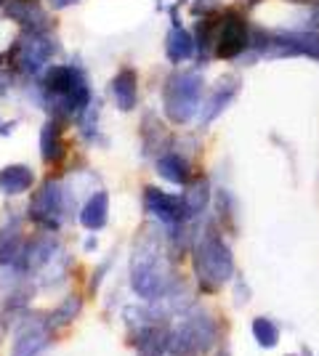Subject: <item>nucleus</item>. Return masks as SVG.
I'll return each instance as SVG.
<instances>
[{
  "label": "nucleus",
  "mask_w": 319,
  "mask_h": 356,
  "mask_svg": "<svg viewBox=\"0 0 319 356\" xmlns=\"http://www.w3.org/2000/svg\"><path fill=\"white\" fill-rule=\"evenodd\" d=\"M32 181H35L32 168H27V165H8V168L0 170V192L11 194V197L24 194L32 186Z\"/></svg>",
  "instance_id": "nucleus-17"
},
{
  "label": "nucleus",
  "mask_w": 319,
  "mask_h": 356,
  "mask_svg": "<svg viewBox=\"0 0 319 356\" xmlns=\"http://www.w3.org/2000/svg\"><path fill=\"white\" fill-rule=\"evenodd\" d=\"M245 48H247V24L240 14L229 11L215 38V54L221 59H237Z\"/></svg>",
  "instance_id": "nucleus-9"
},
{
  "label": "nucleus",
  "mask_w": 319,
  "mask_h": 356,
  "mask_svg": "<svg viewBox=\"0 0 319 356\" xmlns=\"http://www.w3.org/2000/svg\"><path fill=\"white\" fill-rule=\"evenodd\" d=\"M77 314H80V298L69 296L67 300H64V303H61L59 309H56V312L51 314V319H48V322H51V327H54V330H59V327L72 325Z\"/></svg>",
  "instance_id": "nucleus-22"
},
{
  "label": "nucleus",
  "mask_w": 319,
  "mask_h": 356,
  "mask_svg": "<svg viewBox=\"0 0 319 356\" xmlns=\"http://www.w3.org/2000/svg\"><path fill=\"white\" fill-rule=\"evenodd\" d=\"M112 96L122 112H131L138 102V77L133 70H122L112 80Z\"/></svg>",
  "instance_id": "nucleus-15"
},
{
  "label": "nucleus",
  "mask_w": 319,
  "mask_h": 356,
  "mask_svg": "<svg viewBox=\"0 0 319 356\" xmlns=\"http://www.w3.org/2000/svg\"><path fill=\"white\" fill-rule=\"evenodd\" d=\"M181 197H183V205H186V216H189V218L202 216L205 208H208V202H211V184H208V178L205 176L192 178V181L186 184V192H183Z\"/></svg>",
  "instance_id": "nucleus-16"
},
{
  "label": "nucleus",
  "mask_w": 319,
  "mask_h": 356,
  "mask_svg": "<svg viewBox=\"0 0 319 356\" xmlns=\"http://www.w3.org/2000/svg\"><path fill=\"white\" fill-rule=\"evenodd\" d=\"M202 77L197 72H173L163 88V109L173 125H183L195 118L202 102Z\"/></svg>",
  "instance_id": "nucleus-4"
},
{
  "label": "nucleus",
  "mask_w": 319,
  "mask_h": 356,
  "mask_svg": "<svg viewBox=\"0 0 319 356\" xmlns=\"http://www.w3.org/2000/svg\"><path fill=\"white\" fill-rule=\"evenodd\" d=\"M51 332L54 327L48 319L40 316H24V322L16 330V341L11 356H38L51 341Z\"/></svg>",
  "instance_id": "nucleus-7"
},
{
  "label": "nucleus",
  "mask_w": 319,
  "mask_h": 356,
  "mask_svg": "<svg viewBox=\"0 0 319 356\" xmlns=\"http://www.w3.org/2000/svg\"><path fill=\"white\" fill-rule=\"evenodd\" d=\"M218 356H229V354H227V351H221V354H218Z\"/></svg>",
  "instance_id": "nucleus-26"
},
{
  "label": "nucleus",
  "mask_w": 319,
  "mask_h": 356,
  "mask_svg": "<svg viewBox=\"0 0 319 356\" xmlns=\"http://www.w3.org/2000/svg\"><path fill=\"white\" fill-rule=\"evenodd\" d=\"M83 74L72 70V67H61V64H54L46 74V90L54 96V99H64L69 90L75 88V83Z\"/></svg>",
  "instance_id": "nucleus-18"
},
{
  "label": "nucleus",
  "mask_w": 319,
  "mask_h": 356,
  "mask_svg": "<svg viewBox=\"0 0 319 356\" xmlns=\"http://www.w3.org/2000/svg\"><path fill=\"white\" fill-rule=\"evenodd\" d=\"M109 221V194L96 192L88 197V202L80 210V223L88 229V232H99L104 229Z\"/></svg>",
  "instance_id": "nucleus-14"
},
{
  "label": "nucleus",
  "mask_w": 319,
  "mask_h": 356,
  "mask_svg": "<svg viewBox=\"0 0 319 356\" xmlns=\"http://www.w3.org/2000/svg\"><path fill=\"white\" fill-rule=\"evenodd\" d=\"M253 338H256V343H259L261 348H274L279 343V338H282V332H279V327H277L274 319H269V316H256L253 319Z\"/></svg>",
  "instance_id": "nucleus-20"
},
{
  "label": "nucleus",
  "mask_w": 319,
  "mask_h": 356,
  "mask_svg": "<svg viewBox=\"0 0 319 356\" xmlns=\"http://www.w3.org/2000/svg\"><path fill=\"white\" fill-rule=\"evenodd\" d=\"M3 3H6V0H0V6H3Z\"/></svg>",
  "instance_id": "nucleus-27"
},
{
  "label": "nucleus",
  "mask_w": 319,
  "mask_h": 356,
  "mask_svg": "<svg viewBox=\"0 0 319 356\" xmlns=\"http://www.w3.org/2000/svg\"><path fill=\"white\" fill-rule=\"evenodd\" d=\"M40 154L46 165H59L67 154V141L61 136L59 122H46L40 131Z\"/></svg>",
  "instance_id": "nucleus-12"
},
{
  "label": "nucleus",
  "mask_w": 319,
  "mask_h": 356,
  "mask_svg": "<svg viewBox=\"0 0 319 356\" xmlns=\"http://www.w3.org/2000/svg\"><path fill=\"white\" fill-rule=\"evenodd\" d=\"M131 338L136 346V356H165L167 343H170V327L157 314L144 327H138Z\"/></svg>",
  "instance_id": "nucleus-10"
},
{
  "label": "nucleus",
  "mask_w": 319,
  "mask_h": 356,
  "mask_svg": "<svg viewBox=\"0 0 319 356\" xmlns=\"http://www.w3.org/2000/svg\"><path fill=\"white\" fill-rule=\"evenodd\" d=\"M218 341V325L202 309L183 314L181 322L170 330L167 354L170 356H202Z\"/></svg>",
  "instance_id": "nucleus-3"
},
{
  "label": "nucleus",
  "mask_w": 319,
  "mask_h": 356,
  "mask_svg": "<svg viewBox=\"0 0 319 356\" xmlns=\"http://www.w3.org/2000/svg\"><path fill=\"white\" fill-rule=\"evenodd\" d=\"M301 356H314V354H311V348H309V346H304V348H301Z\"/></svg>",
  "instance_id": "nucleus-25"
},
{
  "label": "nucleus",
  "mask_w": 319,
  "mask_h": 356,
  "mask_svg": "<svg viewBox=\"0 0 319 356\" xmlns=\"http://www.w3.org/2000/svg\"><path fill=\"white\" fill-rule=\"evenodd\" d=\"M69 3H72V0H54L56 8H64V6H69Z\"/></svg>",
  "instance_id": "nucleus-24"
},
{
  "label": "nucleus",
  "mask_w": 319,
  "mask_h": 356,
  "mask_svg": "<svg viewBox=\"0 0 319 356\" xmlns=\"http://www.w3.org/2000/svg\"><path fill=\"white\" fill-rule=\"evenodd\" d=\"M144 205L152 213L160 223H167V226H181L189 216H186V205H183L181 194H170L163 192L157 186H147L144 192Z\"/></svg>",
  "instance_id": "nucleus-8"
},
{
  "label": "nucleus",
  "mask_w": 319,
  "mask_h": 356,
  "mask_svg": "<svg viewBox=\"0 0 319 356\" xmlns=\"http://www.w3.org/2000/svg\"><path fill=\"white\" fill-rule=\"evenodd\" d=\"M240 93V80L234 77V74H227V77H221L218 80V86L213 88V96L208 99V104L202 106V125H211L213 120L218 118L224 109H227L231 102H234V96Z\"/></svg>",
  "instance_id": "nucleus-11"
},
{
  "label": "nucleus",
  "mask_w": 319,
  "mask_h": 356,
  "mask_svg": "<svg viewBox=\"0 0 319 356\" xmlns=\"http://www.w3.org/2000/svg\"><path fill=\"white\" fill-rule=\"evenodd\" d=\"M192 268H195V280H197L202 293H218L224 284L234 277V255L224 237L208 226L197 237L192 248Z\"/></svg>",
  "instance_id": "nucleus-2"
},
{
  "label": "nucleus",
  "mask_w": 319,
  "mask_h": 356,
  "mask_svg": "<svg viewBox=\"0 0 319 356\" xmlns=\"http://www.w3.org/2000/svg\"><path fill=\"white\" fill-rule=\"evenodd\" d=\"M51 56H54V43L43 32L30 30L24 38L16 40L11 61L16 64V70H22L24 74H38L43 70V64H48Z\"/></svg>",
  "instance_id": "nucleus-6"
},
{
  "label": "nucleus",
  "mask_w": 319,
  "mask_h": 356,
  "mask_svg": "<svg viewBox=\"0 0 319 356\" xmlns=\"http://www.w3.org/2000/svg\"><path fill=\"white\" fill-rule=\"evenodd\" d=\"M165 54L167 59L173 61V64H181L186 61L192 54H195V40H192V35L181 27H173V30L167 32V40H165Z\"/></svg>",
  "instance_id": "nucleus-19"
},
{
  "label": "nucleus",
  "mask_w": 319,
  "mask_h": 356,
  "mask_svg": "<svg viewBox=\"0 0 319 356\" xmlns=\"http://www.w3.org/2000/svg\"><path fill=\"white\" fill-rule=\"evenodd\" d=\"M215 8H218V3H215V0H199V3H195V6H192V14H211V11H215Z\"/></svg>",
  "instance_id": "nucleus-23"
},
{
  "label": "nucleus",
  "mask_w": 319,
  "mask_h": 356,
  "mask_svg": "<svg viewBox=\"0 0 319 356\" xmlns=\"http://www.w3.org/2000/svg\"><path fill=\"white\" fill-rule=\"evenodd\" d=\"M131 284L136 296L144 300H163L167 293L179 287L170 261L157 248L154 239H144L141 245H136L133 261H131Z\"/></svg>",
  "instance_id": "nucleus-1"
},
{
  "label": "nucleus",
  "mask_w": 319,
  "mask_h": 356,
  "mask_svg": "<svg viewBox=\"0 0 319 356\" xmlns=\"http://www.w3.org/2000/svg\"><path fill=\"white\" fill-rule=\"evenodd\" d=\"M8 16L14 19V22H22V24H35L32 19H38V22H46V14L32 3V0H14L11 6H8Z\"/></svg>",
  "instance_id": "nucleus-21"
},
{
  "label": "nucleus",
  "mask_w": 319,
  "mask_h": 356,
  "mask_svg": "<svg viewBox=\"0 0 319 356\" xmlns=\"http://www.w3.org/2000/svg\"><path fill=\"white\" fill-rule=\"evenodd\" d=\"M157 173L170 184H176V186H186L192 181V165L181 154L165 152L163 157H157Z\"/></svg>",
  "instance_id": "nucleus-13"
},
{
  "label": "nucleus",
  "mask_w": 319,
  "mask_h": 356,
  "mask_svg": "<svg viewBox=\"0 0 319 356\" xmlns=\"http://www.w3.org/2000/svg\"><path fill=\"white\" fill-rule=\"evenodd\" d=\"M30 221L43 226L48 232H56L61 226V213H64V194H61V184L48 178L43 186L32 194L30 200Z\"/></svg>",
  "instance_id": "nucleus-5"
}]
</instances>
